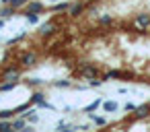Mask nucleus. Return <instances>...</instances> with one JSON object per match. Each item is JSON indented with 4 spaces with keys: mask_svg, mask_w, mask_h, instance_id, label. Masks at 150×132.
Wrapping results in <instances>:
<instances>
[{
    "mask_svg": "<svg viewBox=\"0 0 150 132\" xmlns=\"http://www.w3.org/2000/svg\"><path fill=\"white\" fill-rule=\"evenodd\" d=\"M148 116H150V103L136 107V118H138V120H144V118H148Z\"/></svg>",
    "mask_w": 150,
    "mask_h": 132,
    "instance_id": "1a4fd4ad",
    "label": "nucleus"
},
{
    "mask_svg": "<svg viewBox=\"0 0 150 132\" xmlns=\"http://www.w3.org/2000/svg\"><path fill=\"white\" fill-rule=\"evenodd\" d=\"M113 23V17L111 15H101L99 17V25H111Z\"/></svg>",
    "mask_w": 150,
    "mask_h": 132,
    "instance_id": "aec40b11",
    "label": "nucleus"
},
{
    "mask_svg": "<svg viewBox=\"0 0 150 132\" xmlns=\"http://www.w3.org/2000/svg\"><path fill=\"white\" fill-rule=\"evenodd\" d=\"M54 87H60V89L66 87V89H68V87H72V83H70V81H58V83H54Z\"/></svg>",
    "mask_w": 150,
    "mask_h": 132,
    "instance_id": "b1692460",
    "label": "nucleus"
},
{
    "mask_svg": "<svg viewBox=\"0 0 150 132\" xmlns=\"http://www.w3.org/2000/svg\"><path fill=\"white\" fill-rule=\"evenodd\" d=\"M27 21H29L31 25L39 23V17H37V13H27Z\"/></svg>",
    "mask_w": 150,
    "mask_h": 132,
    "instance_id": "5701e85b",
    "label": "nucleus"
},
{
    "mask_svg": "<svg viewBox=\"0 0 150 132\" xmlns=\"http://www.w3.org/2000/svg\"><path fill=\"white\" fill-rule=\"evenodd\" d=\"M25 128H27V120H25V118L13 120V130H25Z\"/></svg>",
    "mask_w": 150,
    "mask_h": 132,
    "instance_id": "2eb2a0df",
    "label": "nucleus"
},
{
    "mask_svg": "<svg viewBox=\"0 0 150 132\" xmlns=\"http://www.w3.org/2000/svg\"><path fill=\"white\" fill-rule=\"evenodd\" d=\"M27 83H29V85H31V87H37V85H41V83H43V81H41V78H29V81H27Z\"/></svg>",
    "mask_w": 150,
    "mask_h": 132,
    "instance_id": "393cba45",
    "label": "nucleus"
},
{
    "mask_svg": "<svg viewBox=\"0 0 150 132\" xmlns=\"http://www.w3.org/2000/svg\"><path fill=\"white\" fill-rule=\"evenodd\" d=\"M134 23H136L138 27L146 29V27L150 25V15H136V17H134Z\"/></svg>",
    "mask_w": 150,
    "mask_h": 132,
    "instance_id": "6e6552de",
    "label": "nucleus"
},
{
    "mask_svg": "<svg viewBox=\"0 0 150 132\" xmlns=\"http://www.w3.org/2000/svg\"><path fill=\"white\" fill-rule=\"evenodd\" d=\"M103 109L109 111V113L115 111V109H117V101H105V103H103Z\"/></svg>",
    "mask_w": 150,
    "mask_h": 132,
    "instance_id": "a211bd4d",
    "label": "nucleus"
},
{
    "mask_svg": "<svg viewBox=\"0 0 150 132\" xmlns=\"http://www.w3.org/2000/svg\"><path fill=\"white\" fill-rule=\"evenodd\" d=\"M17 113H15V109H2L0 111V120H11V118H15Z\"/></svg>",
    "mask_w": 150,
    "mask_h": 132,
    "instance_id": "f3484780",
    "label": "nucleus"
},
{
    "mask_svg": "<svg viewBox=\"0 0 150 132\" xmlns=\"http://www.w3.org/2000/svg\"><path fill=\"white\" fill-rule=\"evenodd\" d=\"M101 105H103V101H101V99H95L93 103H88V105L84 107V111H86V113H93V111H97Z\"/></svg>",
    "mask_w": 150,
    "mask_h": 132,
    "instance_id": "4468645a",
    "label": "nucleus"
},
{
    "mask_svg": "<svg viewBox=\"0 0 150 132\" xmlns=\"http://www.w3.org/2000/svg\"><path fill=\"white\" fill-rule=\"evenodd\" d=\"M29 101H31L33 105H39V103H43V101H45V95H43L41 91H35V93L31 95V99H29Z\"/></svg>",
    "mask_w": 150,
    "mask_h": 132,
    "instance_id": "ddd939ff",
    "label": "nucleus"
},
{
    "mask_svg": "<svg viewBox=\"0 0 150 132\" xmlns=\"http://www.w3.org/2000/svg\"><path fill=\"white\" fill-rule=\"evenodd\" d=\"M70 128H72V126L66 124V122H60V124H58V130H70Z\"/></svg>",
    "mask_w": 150,
    "mask_h": 132,
    "instance_id": "bb28decb",
    "label": "nucleus"
},
{
    "mask_svg": "<svg viewBox=\"0 0 150 132\" xmlns=\"http://www.w3.org/2000/svg\"><path fill=\"white\" fill-rule=\"evenodd\" d=\"M109 78H134V72H121V70H109L107 74H103V81Z\"/></svg>",
    "mask_w": 150,
    "mask_h": 132,
    "instance_id": "f03ea898",
    "label": "nucleus"
},
{
    "mask_svg": "<svg viewBox=\"0 0 150 132\" xmlns=\"http://www.w3.org/2000/svg\"><path fill=\"white\" fill-rule=\"evenodd\" d=\"M15 6H11V4H6V6H2L0 9V19H8V17H13L15 15Z\"/></svg>",
    "mask_w": 150,
    "mask_h": 132,
    "instance_id": "9b49d317",
    "label": "nucleus"
},
{
    "mask_svg": "<svg viewBox=\"0 0 150 132\" xmlns=\"http://www.w3.org/2000/svg\"><path fill=\"white\" fill-rule=\"evenodd\" d=\"M91 118H93V122H95L97 126H105V124H107V120H105V118H101V116H95V113H91Z\"/></svg>",
    "mask_w": 150,
    "mask_h": 132,
    "instance_id": "412c9836",
    "label": "nucleus"
},
{
    "mask_svg": "<svg viewBox=\"0 0 150 132\" xmlns=\"http://www.w3.org/2000/svg\"><path fill=\"white\" fill-rule=\"evenodd\" d=\"M27 2H29V0H11L8 4H11V6H15V9H21V6H25Z\"/></svg>",
    "mask_w": 150,
    "mask_h": 132,
    "instance_id": "4be33fe9",
    "label": "nucleus"
},
{
    "mask_svg": "<svg viewBox=\"0 0 150 132\" xmlns=\"http://www.w3.org/2000/svg\"><path fill=\"white\" fill-rule=\"evenodd\" d=\"M35 62H37V54H33V52H27V54L21 56V64L23 66H33Z\"/></svg>",
    "mask_w": 150,
    "mask_h": 132,
    "instance_id": "423d86ee",
    "label": "nucleus"
},
{
    "mask_svg": "<svg viewBox=\"0 0 150 132\" xmlns=\"http://www.w3.org/2000/svg\"><path fill=\"white\" fill-rule=\"evenodd\" d=\"M45 6H43V2H39V0H29V2L25 4V13H41Z\"/></svg>",
    "mask_w": 150,
    "mask_h": 132,
    "instance_id": "7ed1b4c3",
    "label": "nucleus"
},
{
    "mask_svg": "<svg viewBox=\"0 0 150 132\" xmlns=\"http://www.w3.org/2000/svg\"><path fill=\"white\" fill-rule=\"evenodd\" d=\"M17 83H19V81H8V83H2V85H0V93H6V91H13V89L17 87Z\"/></svg>",
    "mask_w": 150,
    "mask_h": 132,
    "instance_id": "dca6fc26",
    "label": "nucleus"
},
{
    "mask_svg": "<svg viewBox=\"0 0 150 132\" xmlns=\"http://www.w3.org/2000/svg\"><path fill=\"white\" fill-rule=\"evenodd\" d=\"M123 109H125V111H136V105H134V103H132V101H127V103H125V107H123Z\"/></svg>",
    "mask_w": 150,
    "mask_h": 132,
    "instance_id": "a878e982",
    "label": "nucleus"
},
{
    "mask_svg": "<svg viewBox=\"0 0 150 132\" xmlns=\"http://www.w3.org/2000/svg\"><path fill=\"white\" fill-rule=\"evenodd\" d=\"M101 83L103 81H99V78H91V87H101Z\"/></svg>",
    "mask_w": 150,
    "mask_h": 132,
    "instance_id": "cd10ccee",
    "label": "nucleus"
},
{
    "mask_svg": "<svg viewBox=\"0 0 150 132\" xmlns=\"http://www.w3.org/2000/svg\"><path fill=\"white\" fill-rule=\"evenodd\" d=\"M84 11H86L84 2H76L74 6H70V11H68V13H70V17H74V19H76V17H80Z\"/></svg>",
    "mask_w": 150,
    "mask_h": 132,
    "instance_id": "0eeeda50",
    "label": "nucleus"
},
{
    "mask_svg": "<svg viewBox=\"0 0 150 132\" xmlns=\"http://www.w3.org/2000/svg\"><path fill=\"white\" fill-rule=\"evenodd\" d=\"M23 118H25L27 122H31V124L39 122V116H37V111H35V109H31V107H29V109H27V111L23 113Z\"/></svg>",
    "mask_w": 150,
    "mask_h": 132,
    "instance_id": "9d476101",
    "label": "nucleus"
},
{
    "mask_svg": "<svg viewBox=\"0 0 150 132\" xmlns=\"http://www.w3.org/2000/svg\"><path fill=\"white\" fill-rule=\"evenodd\" d=\"M2 76H4V81H19L21 72H19L17 66H11V68H6V70L2 72Z\"/></svg>",
    "mask_w": 150,
    "mask_h": 132,
    "instance_id": "20e7f679",
    "label": "nucleus"
},
{
    "mask_svg": "<svg viewBox=\"0 0 150 132\" xmlns=\"http://www.w3.org/2000/svg\"><path fill=\"white\" fill-rule=\"evenodd\" d=\"M39 33H41V37L54 35V33H56V23H43V25L39 27Z\"/></svg>",
    "mask_w": 150,
    "mask_h": 132,
    "instance_id": "39448f33",
    "label": "nucleus"
},
{
    "mask_svg": "<svg viewBox=\"0 0 150 132\" xmlns=\"http://www.w3.org/2000/svg\"><path fill=\"white\" fill-rule=\"evenodd\" d=\"M0 4H2V2H0Z\"/></svg>",
    "mask_w": 150,
    "mask_h": 132,
    "instance_id": "c85d7f7f",
    "label": "nucleus"
},
{
    "mask_svg": "<svg viewBox=\"0 0 150 132\" xmlns=\"http://www.w3.org/2000/svg\"><path fill=\"white\" fill-rule=\"evenodd\" d=\"M0 130H2V132H11V130H13V122H8V120H0Z\"/></svg>",
    "mask_w": 150,
    "mask_h": 132,
    "instance_id": "6ab92c4d",
    "label": "nucleus"
},
{
    "mask_svg": "<svg viewBox=\"0 0 150 132\" xmlns=\"http://www.w3.org/2000/svg\"><path fill=\"white\" fill-rule=\"evenodd\" d=\"M70 6H72L70 2H58V4H54V6H52V11H54V13H68V11H70Z\"/></svg>",
    "mask_w": 150,
    "mask_h": 132,
    "instance_id": "f8f14e48",
    "label": "nucleus"
},
{
    "mask_svg": "<svg viewBox=\"0 0 150 132\" xmlns=\"http://www.w3.org/2000/svg\"><path fill=\"white\" fill-rule=\"evenodd\" d=\"M80 74L84 76V78H99L101 76V72H99V68L95 66V64H82L80 66Z\"/></svg>",
    "mask_w": 150,
    "mask_h": 132,
    "instance_id": "f257e3e1",
    "label": "nucleus"
}]
</instances>
